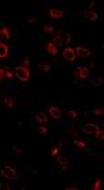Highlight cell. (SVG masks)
<instances>
[{"label":"cell","instance_id":"cell-20","mask_svg":"<svg viewBox=\"0 0 104 190\" xmlns=\"http://www.w3.org/2000/svg\"><path fill=\"white\" fill-rule=\"evenodd\" d=\"M36 131H38V133H39V135H42V136H47V135L50 133V131H49V129L45 126V123H42V125H40V126H38V129H36Z\"/></svg>","mask_w":104,"mask_h":190},{"label":"cell","instance_id":"cell-28","mask_svg":"<svg viewBox=\"0 0 104 190\" xmlns=\"http://www.w3.org/2000/svg\"><path fill=\"white\" fill-rule=\"evenodd\" d=\"M29 64H31V59H29V56H24L22 57V67L28 68Z\"/></svg>","mask_w":104,"mask_h":190},{"label":"cell","instance_id":"cell-21","mask_svg":"<svg viewBox=\"0 0 104 190\" xmlns=\"http://www.w3.org/2000/svg\"><path fill=\"white\" fill-rule=\"evenodd\" d=\"M103 83H104V79L100 78V76H96V78H93L92 81H90V85H93V86H96V87L101 86Z\"/></svg>","mask_w":104,"mask_h":190},{"label":"cell","instance_id":"cell-30","mask_svg":"<svg viewBox=\"0 0 104 190\" xmlns=\"http://www.w3.org/2000/svg\"><path fill=\"white\" fill-rule=\"evenodd\" d=\"M26 22H29V24L38 22V17L36 15H28V17H26Z\"/></svg>","mask_w":104,"mask_h":190},{"label":"cell","instance_id":"cell-24","mask_svg":"<svg viewBox=\"0 0 104 190\" xmlns=\"http://www.w3.org/2000/svg\"><path fill=\"white\" fill-rule=\"evenodd\" d=\"M78 111H75V110H68L67 111V117L70 118V119H76V118H78Z\"/></svg>","mask_w":104,"mask_h":190},{"label":"cell","instance_id":"cell-33","mask_svg":"<svg viewBox=\"0 0 104 190\" xmlns=\"http://www.w3.org/2000/svg\"><path fill=\"white\" fill-rule=\"evenodd\" d=\"M75 189H76L75 186H68V187H67V190H75Z\"/></svg>","mask_w":104,"mask_h":190},{"label":"cell","instance_id":"cell-34","mask_svg":"<svg viewBox=\"0 0 104 190\" xmlns=\"http://www.w3.org/2000/svg\"><path fill=\"white\" fill-rule=\"evenodd\" d=\"M94 6V2H90V4H89V10H92V7Z\"/></svg>","mask_w":104,"mask_h":190},{"label":"cell","instance_id":"cell-18","mask_svg":"<svg viewBox=\"0 0 104 190\" xmlns=\"http://www.w3.org/2000/svg\"><path fill=\"white\" fill-rule=\"evenodd\" d=\"M43 34H47V35H53L54 32H56V26L51 25V24H45L42 28Z\"/></svg>","mask_w":104,"mask_h":190},{"label":"cell","instance_id":"cell-23","mask_svg":"<svg viewBox=\"0 0 104 190\" xmlns=\"http://www.w3.org/2000/svg\"><path fill=\"white\" fill-rule=\"evenodd\" d=\"M60 151H61V148H60L58 146H53V147L50 148V151H49V154H50L51 157H57L60 154Z\"/></svg>","mask_w":104,"mask_h":190},{"label":"cell","instance_id":"cell-19","mask_svg":"<svg viewBox=\"0 0 104 190\" xmlns=\"http://www.w3.org/2000/svg\"><path fill=\"white\" fill-rule=\"evenodd\" d=\"M74 146H75L76 148H79V150H83V151H86V148H87L86 143H85L82 139H75L74 140Z\"/></svg>","mask_w":104,"mask_h":190},{"label":"cell","instance_id":"cell-17","mask_svg":"<svg viewBox=\"0 0 104 190\" xmlns=\"http://www.w3.org/2000/svg\"><path fill=\"white\" fill-rule=\"evenodd\" d=\"M14 76H15V72H14V70H13V68H10V67L4 68V78H6L7 81H13V79H14Z\"/></svg>","mask_w":104,"mask_h":190},{"label":"cell","instance_id":"cell-2","mask_svg":"<svg viewBox=\"0 0 104 190\" xmlns=\"http://www.w3.org/2000/svg\"><path fill=\"white\" fill-rule=\"evenodd\" d=\"M0 176H3V178H6V179H15V178H18V171L15 169L14 167H11V165H9V164H6L4 165L2 169H0Z\"/></svg>","mask_w":104,"mask_h":190},{"label":"cell","instance_id":"cell-35","mask_svg":"<svg viewBox=\"0 0 104 190\" xmlns=\"http://www.w3.org/2000/svg\"><path fill=\"white\" fill-rule=\"evenodd\" d=\"M68 132H70V133H72V135H75V129H74V128H71Z\"/></svg>","mask_w":104,"mask_h":190},{"label":"cell","instance_id":"cell-11","mask_svg":"<svg viewBox=\"0 0 104 190\" xmlns=\"http://www.w3.org/2000/svg\"><path fill=\"white\" fill-rule=\"evenodd\" d=\"M74 50H75V54H76V56L82 57V59L90 57V54H92V51H90L87 47H85V46H76Z\"/></svg>","mask_w":104,"mask_h":190},{"label":"cell","instance_id":"cell-9","mask_svg":"<svg viewBox=\"0 0 104 190\" xmlns=\"http://www.w3.org/2000/svg\"><path fill=\"white\" fill-rule=\"evenodd\" d=\"M2 101H3V106L6 107L7 110H13L15 106H17V99L13 97V96H3L2 97Z\"/></svg>","mask_w":104,"mask_h":190},{"label":"cell","instance_id":"cell-5","mask_svg":"<svg viewBox=\"0 0 104 190\" xmlns=\"http://www.w3.org/2000/svg\"><path fill=\"white\" fill-rule=\"evenodd\" d=\"M47 111H49V114H50V117L54 118V119H60V118H61V110H60V107L57 106V104L49 103Z\"/></svg>","mask_w":104,"mask_h":190},{"label":"cell","instance_id":"cell-29","mask_svg":"<svg viewBox=\"0 0 104 190\" xmlns=\"http://www.w3.org/2000/svg\"><path fill=\"white\" fill-rule=\"evenodd\" d=\"M11 150L14 151L15 154H22V148H21L18 144H13V146H11Z\"/></svg>","mask_w":104,"mask_h":190},{"label":"cell","instance_id":"cell-15","mask_svg":"<svg viewBox=\"0 0 104 190\" xmlns=\"http://www.w3.org/2000/svg\"><path fill=\"white\" fill-rule=\"evenodd\" d=\"M10 53V47L6 45V43L0 42V60L2 59H7Z\"/></svg>","mask_w":104,"mask_h":190},{"label":"cell","instance_id":"cell-14","mask_svg":"<svg viewBox=\"0 0 104 190\" xmlns=\"http://www.w3.org/2000/svg\"><path fill=\"white\" fill-rule=\"evenodd\" d=\"M35 121L39 123H47L49 122V118H47V114L45 111H38L35 114Z\"/></svg>","mask_w":104,"mask_h":190},{"label":"cell","instance_id":"cell-25","mask_svg":"<svg viewBox=\"0 0 104 190\" xmlns=\"http://www.w3.org/2000/svg\"><path fill=\"white\" fill-rule=\"evenodd\" d=\"M92 114L93 115H97V117H101V115H103L104 114V108H103V107H96V108H93L92 110Z\"/></svg>","mask_w":104,"mask_h":190},{"label":"cell","instance_id":"cell-8","mask_svg":"<svg viewBox=\"0 0 104 190\" xmlns=\"http://www.w3.org/2000/svg\"><path fill=\"white\" fill-rule=\"evenodd\" d=\"M89 74H90L89 67H78L75 70V72H74V75H75V78H79L81 81H85V79L89 78Z\"/></svg>","mask_w":104,"mask_h":190},{"label":"cell","instance_id":"cell-3","mask_svg":"<svg viewBox=\"0 0 104 190\" xmlns=\"http://www.w3.org/2000/svg\"><path fill=\"white\" fill-rule=\"evenodd\" d=\"M14 72H15V76L20 79L21 82H28L29 78H31V74H29V70L22 65H17L14 68Z\"/></svg>","mask_w":104,"mask_h":190},{"label":"cell","instance_id":"cell-22","mask_svg":"<svg viewBox=\"0 0 104 190\" xmlns=\"http://www.w3.org/2000/svg\"><path fill=\"white\" fill-rule=\"evenodd\" d=\"M38 70L42 71V72H50V65L47 64V63H39V65H38Z\"/></svg>","mask_w":104,"mask_h":190},{"label":"cell","instance_id":"cell-27","mask_svg":"<svg viewBox=\"0 0 104 190\" xmlns=\"http://www.w3.org/2000/svg\"><path fill=\"white\" fill-rule=\"evenodd\" d=\"M94 135H96V139H97V140H103V139H104V132H103V129L98 128L97 131H96Z\"/></svg>","mask_w":104,"mask_h":190},{"label":"cell","instance_id":"cell-1","mask_svg":"<svg viewBox=\"0 0 104 190\" xmlns=\"http://www.w3.org/2000/svg\"><path fill=\"white\" fill-rule=\"evenodd\" d=\"M54 36L51 39V43L56 45L57 47L58 46H65V45H70L71 43V35L68 32H62V31H56L54 32Z\"/></svg>","mask_w":104,"mask_h":190},{"label":"cell","instance_id":"cell-12","mask_svg":"<svg viewBox=\"0 0 104 190\" xmlns=\"http://www.w3.org/2000/svg\"><path fill=\"white\" fill-rule=\"evenodd\" d=\"M100 128V126L97 125V123H94V122H90V123H86V125L82 128V131L85 132V133H89V135H94L96 133V131Z\"/></svg>","mask_w":104,"mask_h":190},{"label":"cell","instance_id":"cell-32","mask_svg":"<svg viewBox=\"0 0 104 190\" xmlns=\"http://www.w3.org/2000/svg\"><path fill=\"white\" fill-rule=\"evenodd\" d=\"M64 143H65V140H60V142H58V144H57V146H58L60 148H62V146H64Z\"/></svg>","mask_w":104,"mask_h":190},{"label":"cell","instance_id":"cell-26","mask_svg":"<svg viewBox=\"0 0 104 190\" xmlns=\"http://www.w3.org/2000/svg\"><path fill=\"white\" fill-rule=\"evenodd\" d=\"M103 182H101V179L100 178H96L94 179V183H93V186H92V189L93 190H100L101 189V186H103Z\"/></svg>","mask_w":104,"mask_h":190},{"label":"cell","instance_id":"cell-6","mask_svg":"<svg viewBox=\"0 0 104 190\" xmlns=\"http://www.w3.org/2000/svg\"><path fill=\"white\" fill-rule=\"evenodd\" d=\"M56 162H57V165H58V168H60V172H65V171L68 169V164H70L68 157L58 154V156L56 157Z\"/></svg>","mask_w":104,"mask_h":190},{"label":"cell","instance_id":"cell-7","mask_svg":"<svg viewBox=\"0 0 104 190\" xmlns=\"http://www.w3.org/2000/svg\"><path fill=\"white\" fill-rule=\"evenodd\" d=\"M62 59L65 60L67 63H74L76 59V54H75V50H74V47H65L64 50H62Z\"/></svg>","mask_w":104,"mask_h":190},{"label":"cell","instance_id":"cell-16","mask_svg":"<svg viewBox=\"0 0 104 190\" xmlns=\"http://www.w3.org/2000/svg\"><path fill=\"white\" fill-rule=\"evenodd\" d=\"M83 17L86 18L87 21H97L98 20V14L96 11H93V10H86V11L83 13Z\"/></svg>","mask_w":104,"mask_h":190},{"label":"cell","instance_id":"cell-4","mask_svg":"<svg viewBox=\"0 0 104 190\" xmlns=\"http://www.w3.org/2000/svg\"><path fill=\"white\" fill-rule=\"evenodd\" d=\"M47 14L51 20L60 21V20H64V17L67 15V10L65 9H49Z\"/></svg>","mask_w":104,"mask_h":190},{"label":"cell","instance_id":"cell-10","mask_svg":"<svg viewBox=\"0 0 104 190\" xmlns=\"http://www.w3.org/2000/svg\"><path fill=\"white\" fill-rule=\"evenodd\" d=\"M11 29L9 26H0V42H7L11 38Z\"/></svg>","mask_w":104,"mask_h":190},{"label":"cell","instance_id":"cell-13","mask_svg":"<svg viewBox=\"0 0 104 190\" xmlns=\"http://www.w3.org/2000/svg\"><path fill=\"white\" fill-rule=\"evenodd\" d=\"M45 50L47 51L50 56H57V54H58V47H57L56 45H53L51 42L45 43Z\"/></svg>","mask_w":104,"mask_h":190},{"label":"cell","instance_id":"cell-31","mask_svg":"<svg viewBox=\"0 0 104 190\" xmlns=\"http://www.w3.org/2000/svg\"><path fill=\"white\" fill-rule=\"evenodd\" d=\"M3 79H4V68L0 67V82H3Z\"/></svg>","mask_w":104,"mask_h":190}]
</instances>
